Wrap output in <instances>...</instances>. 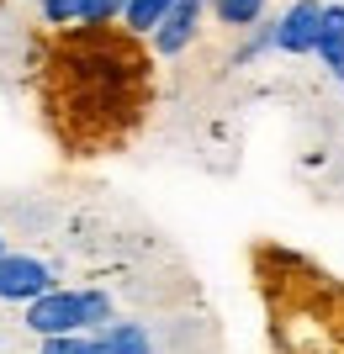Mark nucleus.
<instances>
[{
    "label": "nucleus",
    "mask_w": 344,
    "mask_h": 354,
    "mask_svg": "<svg viewBox=\"0 0 344 354\" xmlns=\"http://www.w3.org/2000/svg\"><path fill=\"white\" fill-rule=\"evenodd\" d=\"M318 27H323V6H318V0H297V6L275 21V48H281V53H313Z\"/></svg>",
    "instance_id": "nucleus-4"
},
{
    "label": "nucleus",
    "mask_w": 344,
    "mask_h": 354,
    "mask_svg": "<svg viewBox=\"0 0 344 354\" xmlns=\"http://www.w3.org/2000/svg\"><path fill=\"white\" fill-rule=\"evenodd\" d=\"M175 11V0H127V11H122V21H127V32H138V37H149L165 16Z\"/></svg>",
    "instance_id": "nucleus-6"
},
{
    "label": "nucleus",
    "mask_w": 344,
    "mask_h": 354,
    "mask_svg": "<svg viewBox=\"0 0 344 354\" xmlns=\"http://www.w3.org/2000/svg\"><path fill=\"white\" fill-rule=\"evenodd\" d=\"M217 16H223V27H249L260 11H265V0H212Z\"/></svg>",
    "instance_id": "nucleus-9"
},
{
    "label": "nucleus",
    "mask_w": 344,
    "mask_h": 354,
    "mask_svg": "<svg viewBox=\"0 0 344 354\" xmlns=\"http://www.w3.org/2000/svg\"><path fill=\"white\" fill-rule=\"evenodd\" d=\"M323 64H329V69H334V74H339V80H344V48H339V53H334V59H323Z\"/></svg>",
    "instance_id": "nucleus-14"
},
{
    "label": "nucleus",
    "mask_w": 344,
    "mask_h": 354,
    "mask_svg": "<svg viewBox=\"0 0 344 354\" xmlns=\"http://www.w3.org/2000/svg\"><path fill=\"white\" fill-rule=\"evenodd\" d=\"M0 254H6V238H0Z\"/></svg>",
    "instance_id": "nucleus-15"
},
{
    "label": "nucleus",
    "mask_w": 344,
    "mask_h": 354,
    "mask_svg": "<svg viewBox=\"0 0 344 354\" xmlns=\"http://www.w3.org/2000/svg\"><path fill=\"white\" fill-rule=\"evenodd\" d=\"M196 16H201V0H175V11L154 27V48H159V53H180L196 32Z\"/></svg>",
    "instance_id": "nucleus-5"
},
{
    "label": "nucleus",
    "mask_w": 344,
    "mask_h": 354,
    "mask_svg": "<svg viewBox=\"0 0 344 354\" xmlns=\"http://www.w3.org/2000/svg\"><path fill=\"white\" fill-rule=\"evenodd\" d=\"M101 344H106V354H149V333L138 323H106Z\"/></svg>",
    "instance_id": "nucleus-7"
},
{
    "label": "nucleus",
    "mask_w": 344,
    "mask_h": 354,
    "mask_svg": "<svg viewBox=\"0 0 344 354\" xmlns=\"http://www.w3.org/2000/svg\"><path fill=\"white\" fill-rule=\"evenodd\" d=\"M138 32H111V21H85L48 59V111L69 143H117L149 106V59Z\"/></svg>",
    "instance_id": "nucleus-1"
},
{
    "label": "nucleus",
    "mask_w": 344,
    "mask_h": 354,
    "mask_svg": "<svg viewBox=\"0 0 344 354\" xmlns=\"http://www.w3.org/2000/svg\"><path fill=\"white\" fill-rule=\"evenodd\" d=\"M344 48V6H323V27H318V59H334Z\"/></svg>",
    "instance_id": "nucleus-8"
},
{
    "label": "nucleus",
    "mask_w": 344,
    "mask_h": 354,
    "mask_svg": "<svg viewBox=\"0 0 344 354\" xmlns=\"http://www.w3.org/2000/svg\"><path fill=\"white\" fill-rule=\"evenodd\" d=\"M43 16L53 27H69V21H90V0H43Z\"/></svg>",
    "instance_id": "nucleus-11"
},
{
    "label": "nucleus",
    "mask_w": 344,
    "mask_h": 354,
    "mask_svg": "<svg viewBox=\"0 0 344 354\" xmlns=\"http://www.w3.org/2000/svg\"><path fill=\"white\" fill-rule=\"evenodd\" d=\"M43 354H106V344L80 339V333H53V339H43Z\"/></svg>",
    "instance_id": "nucleus-10"
},
{
    "label": "nucleus",
    "mask_w": 344,
    "mask_h": 354,
    "mask_svg": "<svg viewBox=\"0 0 344 354\" xmlns=\"http://www.w3.org/2000/svg\"><path fill=\"white\" fill-rule=\"evenodd\" d=\"M53 291V270L27 254H0V301H37Z\"/></svg>",
    "instance_id": "nucleus-3"
},
{
    "label": "nucleus",
    "mask_w": 344,
    "mask_h": 354,
    "mask_svg": "<svg viewBox=\"0 0 344 354\" xmlns=\"http://www.w3.org/2000/svg\"><path fill=\"white\" fill-rule=\"evenodd\" d=\"M127 11V0H90V21H117Z\"/></svg>",
    "instance_id": "nucleus-13"
},
{
    "label": "nucleus",
    "mask_w": 344,
    "mask_h": 354,
    "mask_svg": "<svg viewBox=\"0 0 344 354\" xmlns=\"http://www.w3.org/2000/svg\"><path fill=\"white\" fill-rule=\"evenodd\" d=\"M27 328L43 333V339H53V333H80V328H85V296L43 291L37 301H27Z\"/></svg>",
    "instance_id": "nucleus-2"
},
{
    "label": "nucleus",
    "mask_w": 344,
    "mask_h": 354,
    "mask_svg": "<svg viewBox=\"0 0 344 354\" xmlns=\"http://www.w3.org/2000/svg\"><path fill=\"white\" fill-rule=\"evenodd\" d=\"M85 296V328H106L111 323V301H106V291H80Z\"/></svg>",
    "instance_id": "nucleus-12"
}]
</instances>
